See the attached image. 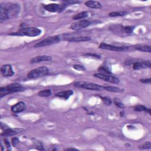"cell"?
Returning a JSON list of instances; mask_svg holds the SVG:
<instances>
[{
  "mask_svg": "<svg viewBox=\"0 0 151 151\" xmlns=\"http://www.w3.org/2000/svg\"><path fill=\"white\" fill-rule=\"evenodd\" d=\"M24 90L25 88L21 84L19 83H12L0 88V97L3 98L4 96L11 93L21 92Z\"/></svg>",
  "mask_w": 151,
  "mask_h": 151,
  "instance_id": "cell-1",
  "label": "cell"
},
{
  "mask_svg": "<svg viewBox=\"0 0 151 151\" xmlns=\"http://www.w3.org/2000/svg\"><path fill=\"white\" fill-rule=\"evenodd\" d=\"M42 31L37 27H29L23 28L16 33H13L10 35H20V36H28V37H36L41 34Z\"/></svg>",
  "mask_w": 151,
  "mask_h": 151,
  "instance_id": "cell-2",
  "label": "cell"
},
{
  "mask_svg": "<svg viewBox=\"0 0 151 151\" xmlns=\"http://www.w3.org/2000/svg\"><path fill=\"white\" fill-rule=\"evenodd\" d=\"M74 86L76 87L94 91H101L104 89V86H102L96 83L88 82H77L74 84Z\"/></svg>",
  "mask_w": 151,
  "mask_h": 151,
  "instance_id": "cell-3",
  "label": "cell"
},
{
  "mask_svg": "<svg viewBox=\"0 0 151 151\" xmlns=\"http://www.w3.org/2000/svg\"><path fill=\"white\" fill-rule=\"evenodd\" d=\"M48 73V69L46 66H41L31 70L27 74L29 79H37L45 76Z\"/></svg>",
  "mask_w": 151,
  "mask_h": 151,
  "instance_id": "cell-4",
  "label": "cell"
},
{
  "mask_svg": "<svg viewBox=\"0 0 151 151\" xmlns=\"http://www.w3.org/2000/svg\"><path fill=\"white\" fill-rule=\"evenodd\" d=\"M60 40V38L58 35L50 37L35 44L34 45V47L37 48V47H42L50 45L52 44H54L59 43Z\"/></svg>",
  "mask_w": 151,
  "mask_h": 151,
  "instance_id": "cell-5",
  "label": "cell"
},
{
  "mask_svg": "<svg viewBox=\"0 0 151 151\" xmlns=\"http://www.w3.org/2000/svg\"><path fill=\"white\" fill-rule=\"evenodd\" d=\"M44 9L50 13H62L66 7L65 4H49L44 5Z\"/></svg>",
  "mask_w": 151,
  "mask_h": 151,
  "instance_id": "cell-6",
  "label": "cell"
},
{
  "mask_svg": "<svg viewBox=\"0 0 151 151\" xmlns=\"http://www.w3.org/2000/svg\"><path fill=\"white\" fill-rule=\"evenodd\" d=\"M99 48L110 50V51H114V52H125L128 50L129 48L128 47H119V46H115L112 45L111 44H108L105 43H102L99 46Z\"/></svg>",
  "mask_w": 151,
  "mask_h": 151,
  "instance_id": "cell-7",
  "label": "cell"
},
{
  "mask_svg": "<svg viewBox=\"0 0 151 151\" xmlns=\"http://www.w3.org/2000/svg\"><path fill=\"white\" fill-rule=\"evenodd\" d=\"M93 76L96 78H98L99 79L103 80L104 81L109 82L113 84H118L119 83V80L117 77L113 76H111L106 74H103L101 73H96Z\"/></svg>",
  "mask_w": 151,
  "mask_h": 151,
  "instance_id": "cell-8",
  "label": "cell"
},
{
  "mask_svg": "<svg viewBox=\"0 0 151 151\" xmlns=\"http://www.w3.org/2000/svg\"><path fill=\"white\" fill-rule=\"evenodd\" d=\"M4 5L8 11V14H9L10 18L11 17H16L19 13L20 8V6L18 4L9 3V4H6Z\"/></svg>",
  "mask_w": 151,
  "mask_h": 151,
  "instance_id": "cell-9",
  "label": "cell"
},
{
  "mask_svg": "<svg viewBox=\"0 0 151 151\" xmlns=\"http://www.w3.org/2000/svg\"><path fill=\"white\" fill-rule=\"evenodd\" d=\"M91 23L87 20H80L79 21H77L76 23H73L70 28L72 30H75V31H79V30H81L83 28H85L86 27H87L88 26H89L90 25Z\"/></svg>",
  "mask_w": 151,
  "mask_h": 151,
  "instance_id": "cell-10",
  "label": "cell"
},
{
  "mask_svg": "<svg viewBox=\"0 0 151 151\" xmlns=\"http://www.w3.org/2000/svg\"><path fill=\"white\" fill-rule=\"evenodd\" d=\"M25 129L23 128H6L1 134L3 136H11L19 134L24 132Z\"/></svg>",
  "mask_w": 151,
  "mask_h": 151,
  "instance_id": "cell-11",
  "label": "cell"
},
{
  "mask_svg": "<svg viewBox=\"0 0 151 151\" xmlns=\"http://www.w3.org/2000/svg\"><path fill=\"white\" fill-rule=\"evenodd\" d=\"M1 72L3 76L6 77H10L14 74L13 67L10 65H3L1 68Z\"/></svg>",
  "mask_w": 151,
  "mask_h": 151,
  "instance_id": "cell-12",
  "label": "cell"
},
{
  "mask_svg": "<svg viewBox=\"0 0 151 151\" xmlns=\"http://www.w3.org/2000/svg\"><path fill=\"white\" fill-rule=\"evenodd\" d=\"M151 66L150 61H143L133 63V69L134 70H139L141 69H147L150 68Z\"/></svg>",
  "mask_w": 151,
  "mask_h": 151,
  "instance_id": "cell-13",
  "label": "cell"
},
{
  "mask_svg": "<svg viewBox=\"0 0 151 151\" xmlns=\"http://www.w3.org/2000/svg\"><path fill=\"white\" fill-rule=\"evenodd\" d=\"M26 109V104L23 102H20L16 105H13L11 108V110L13 113H18L20 112H23Z\"/></svg>",
  "mask_w": 151,
  "mask_h": 151,
  "instance_id": "cell-14",
  "label": "cell"
},
{
  "mask_svg": "<svg viewBox=\"0 0 151 151\" xmlns=\"http://www.w3.org/2000/svg\"><path fill=\"white\" fill-rule=\"evenodd\" d=\"M52 60V57L49 56H46V55H43V56H39L37 57H35L31 60V63H38L43 62H46V61H50Z\"/></svg>",
  "mask_w": 151,
  "mask_h": 151,
  "instance_id": "cell-15",
  "label": "cell"
},
{
  "mask_svg": "<svg viewBox=\"0 0 151 151\" xmlns=\"http://www.w3.org/2000/svg\"><path fill=\"white\" fill-rule=\"evenodd\" d=\"M10 17L8 14V11L6 8L5 5L1 4V5H0V20L3 21H6Z\"/></svg>",
  "mask_w": 151,
  "mask_h": 151,
  "instance_id": "cell-16",
  "label": "cell"
},
{
  "mask_svg": "<svg viewBox=\"0 0 151 151\" xmlns=\"http://www.w3.org/2000/svg\"><path fill=\"white\" fill-rule=\"evenodd\" d=\"M73 94V91L71 90H65L62 91H59L56 94V96L61 99H63L64 100H67L70 96Z\"/></svg>",
  "mask_w": 151,
  "mask_h": 151,
  "instance_id": "cell-17",
  "label": "cell"
},
{
  "mask_svg": "<svg viewBox=\"0 0 151 151\" xmlns=\"http://www.w3.org/2000/svg\"><path fill=\"white\" fill-rule=\"evenodd\" d=\"M84 4L86 7L93 9H100L102 8V4L97 1H87Z\"/></svg>",
  "mask_w": 151,
  "mask_h": 151,
  "instance_id": "cell-18",
  "label": "cell"
},
{
  "mask_svg": "<svg viewBox=\"0 0 151 151\" xmlns=\"http://www.w3.org/2000/svg\"><path fill=\"white\" fill-rule=\"evenodd\" d=\"M91 40L90 37L87 36H79V37H70L66 39V41L69 42H83V41H88Z\"/></svg>",
  "mask_w": 151,
  "mask_h": 151,
  "instance_id": "cell-19",
  "label": "cell"
},
{
  "mask_svg": "<svg viewBox=\"0 0 151 151\" xmlns=\"http://www.w3.org/2000/svg\"><path fill=\"white\" fill-rule=\"evenodd\" d=\"M136 50L138 51L145 53H151V47L148 45H139L135 47Z\"/></svg>",
  "mask_w": 151,
  "mask_h": 151,
  "instance_id": "cell-20",
  "label": "cell"
},
{
  "mask_svg": "<svg viewBox=\"0 0 151 151\" xmlns=\"http://www.w3.org/2000/svg\"><path fill=\"white\" fill-rule=\"evenodd\" d=\"M104 89L106 91H111V92H115V93H123L124 91V90L117 87L115 86H105Z\"/></svg>",
  "mask_w": 151,
  "mask_h": 151,
  "instance_id": "cell-21",
  "label": "cell"
},
{
  "mask_svg": "<svg viewBox=\"0 0 151 151\" xmlns=\"http://www.w3.org/2000/svg\"><path fill=\"white\" fill-rule=\"evenodd\" d=\"M88 12L87 11H82L81 13H79L76 15H74L73 17V20H78L83 18H85L88 16Z\"/></svg>",
  "mask_w": 151,
  "mask_h": 151,
  "instance_id": "cell-22",
  "label": "cell"
},
{
  "mask_svg": "<svg viewBox=\"0 0 151 151\" xmlns=\"http://www.w3.org/2000/svg\"><path fill=\"white\" fill-rule=\"evenodd\" d=\"M52 94V91L50 89H45L43 90H41L39 91L37 93V95L40 97H48Z\"/></svg>",
  "mask_w": 151,
  "mask_h": 151,
  "instance_id": "cell-23",
  "label": "cell"
},
{
  "mask_svg": "<svg viewBox=\"0 0 151 151\" xmlns=\"http://www.w3.org/2000/svg\"><path fill=\"white\" fill-rule=\"evenodd\" d=\"M134 110L136 112H146L150 115V109L147 108L143 105H137L134 108Z\"/></svg>",
  "mask_w": 151,
  "mask_h": 151,
  "instance_id": "cell-24",
  "label": "cell"
},
{
  "mask_svg": "<svg viewBox=\"0 0 151 151\" xmlns=\"http://www.w3.org/2000/svg\"><path fill=\"white\" fill-rule=\"evenodd\" d=\"M128 14L126 11H115V12H112L109 14V16L111 17H121V16H125Z\"/></svg>",
  "mask_w": 151,
  "mask_h": 151,
  "instance_id": "cell-25",
  "label": "cell"
},
{
  "mask_svg": "<svg viewBox=\"0 0 151 151\" xmlns=\"http://www.w3.org/2000/svg\"><path fill=\"white\" fill-rule=\"evenodd\" d=\"M113 103L118 108H122V109L125 108L124 104L122 103V102L121 101V100L119 98H117V97L114 98V99H113Z\"/></svg>",
  "mask_w": 151,
  "mask_h": 151,
  "instance_id": "cell-26",
  "label": "cell"
},
{
  "mask_svg": "<svg viewBox=\"0 0 151 151\" xmlns=\"http://www.w3.org/2000/svg\"><path fill=\"white\" fill-rule=\"evenodd\" d=\"M135 29L134 26H126L123 27V30L124 32L126 34H131L133 33V30Z\"/></svg>",
  "mask_w": 151,
  "mask_h": 151,
  "instance_id": "cell-27",
  "label": "cell"
},
{
  "mask_svg": "<svg viewBox=\"0 0 151 151\" xmlns=\"http://www.w3.org/2000/svg\"><path fill=\"white\" fill-rule=\"evenodd\" d=\"M99 71H100L101 72V73L103 74H111V72L108 69L106 68L105 66H102L101 67H100L99 69Z\"/></svg>",
  "mask_w": 151,
  "mask_h": 151,
  "instance_id": "cell-28",
  "label": "cell"
},
{
  "mask_svg": "<svg viewBox=\"0 0 151 151\" xmlns=\"http://www.w3.org/2000/svg\"><path fill=\"white\" fill-rule=\"evenodd\" d=\"M73 68L78 71H85L86 70V67L83 66V65H73Z\"/></svg>",
  "mask_w": 151,
  "mask_h": 151,
  "instance_id": "cell-29",
  "label": "cell"
},
{
  "mask_svg": "<svg viewBox=\"0 0 151 151\" xmlns=\"http://www.w3.org/2000/svg\"><path fill=\"white\" fill-rule=\"evenodd\" d=\"M140 149H150L151 148V143L150 142H147L143 145L139 146Z\"/></svg>",
  "mask_w": 151,
  "mask_h": 151,
  "instance_id": "cell-30",
  "label": "cell"
},
{
  "mask_svg": "<svg viewBox=\"0 0 151 151\" xmlns=\"http://www.w3.org/2000/svg\"><path fill=\"white\" fill-rule=\"evenodd\" d=\"M102 100L104 102V103L106 105H111L112 104V100L109 97H102Z\"/></svg>",
  "mask_w": 151,
  "mask_h": 151,
  "instance_id": "cell-31",
  "label": "cell"
},
{
  "mask_svg": "<svg viewBox=\"0 0 151 151\" xmlns=\"http://www.w3.org/2000/svg\"><path fill=\"white\" fill-rule=\"evenodd\" d=\"M11 142L13 146H16L19 142V139L17 138H13L11 139Z\"/></svg>",
  "mask_w": 151,
  "mask_h": 151,
  "instance_id": "cell-32",
  "label": "cell"
},
{
  "mask_svg": "<svg viewBox=\"0 0 151 151\" xmlns=\"http://www.w3.org/2000/svg\"><path fill=\"white\" fill-rule=\"evenodd\" d=\"M140 82L141 83H143L144 84H150L151 83V79H140Z\"/></svg>",
  "mask_w": 151,
  "mask_h": 151,
  "instance_id": "cell-33",
  "label": "cell"
},
{
  "mask_svg": "<svg viewBox=\"0 0 151 151\" xmlns=\"http://www.w3.org/2000/svg\"><path fill=\"white\" fill-rule=\"evenodd\" d=\"M63 3L66 4H78V3H80L79 1H73V0H71V1H63Z\"/></svg>",
  "mask_w": 151,
  "mask_h": 151,
  "instance_id": "cell-34",
  "label": "cell"
},
{
  "mask_svg": "<svg viewBox=\"0 0 151 151\" xmlns=\"http://www.w3.org/2000/svg\"><path fill=\"white\" fill-rule=\"evenodd\" d=\"M4 141L5 145H6V146L9 148V149H10V142H9V140L5 139L4 140Z\"/></svg>",
  "mask_w": 151,
  "mask_h": 151,
  "instance_id": "cell-35",
  "label": "cell"
},
{
  "mask_svg": "<svg viewBox=\"0 0 151 151\" xmlns=\"http://www.w3.org/2000/svg\"><path fill=\"white\" fill-rule=\"evenodd\" d=\"M86 56H91V57H97L98 59L100 58V56H97V55H91V54H87L86 55Z\"/></svg>",
  "mask_w": 151,
  "mask_h": 151,
  "instance_id": "cell-36",
  "label": "cell"
},
{
  "mask_svg": "<svg viewBox=\"0 0 151 151\" xmlns=\"http://www.w3.org/2000/svg\"><path fill=\"white\" fill-rule=\"evenodd\" d=\"M66 150H78V149H76V148H68L66 149Z\"/></svg>",
  "mask_w": 151,
  "mask_h": 151,
  "instance_id": "cell-37",
  "label": "cell"
},
{
  "mask_svg": "<svg viewBox=\"0 0 151 151\" xmlns=\"http://www.w3.org/2000/svg\"><path fill=\"white\" fill-rule=\"evenodd\" d=\"M124 115H125L124 112H121V116H123Z\"/></svg>",
  "mask_w": 151,
  "mask_h": 151,
  "instance_id": "cell-38",
  "label": "cell"
}]
</instances>
